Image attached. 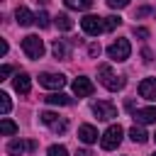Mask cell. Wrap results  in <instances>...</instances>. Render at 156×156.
<instances>
[{
	"label": "cell",
	"instance_id": "6da1fadb",
	"mask_svg": "<svg viewBox=\"0 0 156 156\" xmlns=\"http://www.w3.org/2000/svg\"><path fill=\"white\" fill-rule=\"evenodd\" d=\"M122 134H124V129H122L119 124H110V127L105 129V134L100 136V146H102L105 151L117 149V146H119V141H122Z\"/></svg>",
	"mask_w": 156,
	"mask_h": 156
},
{
	"label": "cell",
	"instance_id": "7a4b0ae2",
	"mask_svg": "<svg viewBox=\"0 0 156 156\" xmlns=\"http://www.w3.org/2000/svg\"><path fill=\"white\" fill-rule=\"evenodd\" d=\"M98 76H100V83L107 88V90H122L124 88V78H119V76H115L112 73V68L110 66H100L98 68Z\"/></svg>",
	"mask_w": 156,
	"mask_h": 156
},
{
	"label": "cell",
	"instance_id": "3957f363",
	"mask_svg": "<svg viewBox=\"0 0 156 156\" xmlns=\"http://www.w3.org/2000/svg\"><path fill=\"white\" fill-rule=\"evenodd\" d=\"M22 49H24V54H27L29 58H41V56H44V41H41L37 34H27V37L22 39Z\"/></svg>",
	"mask_w": 156,
	"mask_h": 156
},
{
	"label": "cell",
	"instance_id": "277c9868",
	"mask_svg": "<svg viewBox=\"0 0 156 156\" xmlns=\"http://www.w3.org/2000/svg\"><path fill=\"white\" fill-rule=\"evenodd\" d=\"M129 54H132V46H129L127 39H117V41H112V44L107 46V56H110L112 61H127Z\"/></svg>",
	"mask_w": 156,
	"mask_h": 156
},
{
	"label": "cell",
	"instance_id": "5b68a950",
	"mask_svg": "<svg viewBox=\"0 0 156 156\" xmlns=\"http://www.w3.org/2000/svg\"><path fill=\"white\" fill-rule=\"evenodd\" d=\"M80 27H83V32H85V34L98 37L100 32H105V17H98V15H85V17L80 20Z\"/></svg>",
	"mask_w": 156,
	"mask_h": 156
},
{
	"label": "cell",
	"instance_id": "8992f818",
	"mask_svg": "<svg viewBox=\"0 0 156 156\" xmlns=\"http://www.w3.org/2000/svg\"><path fill=\"white\" fill-rule=\"evenodd\" d=\"M93 112H95L98 119H115V117H117V107H115L110 100L95 102V105H93Z\"/></svg>",
	"mask_w": 156,
	"mask_h": 156
},
{
	"label": "cell",
	"instance_id": "52a82bcc",
	"mask_svg": "<svg viewBox=\"0 0 156 156\" xmlns=\"http://www.w3.org/2000/svg\"><path fill=\"white\" fill-rule=\"evenodd\" d=\"M39 85L51 88V90H61L66 85V76H61V73H41L39 76Z\"/></svg>",
	"mask_w": 156,
	"mask_h": 156
},
{
	"label": "cell",
	"instance_id": "ba28073f",
	"mask_svg": "<svg viewBox=\"0 0 156 156\" xmlns=\"http://www.w3.org/2000/svg\"><path fill=\"white\" fill-rule=\"evenodd\" d=\"M93 90H95V85L90 83V78H76L73 80V93L78 95V98H88V95H93Z\"/></svg>",
	"mask_w": 156,
	"mask_h": 156
},
{
	"label": "cell",
	"instance_id": "9c48e42d",
	"mask_svg": "<svg viewBox=\"0 0 156 156\" xmlns=\"http://www.w3.org/2000/svg\"><path fill=\"white\" fill-rule=\"evenodd\" d=\"M37 149V141H22V139H12L10 144H7V151L12 154V156H20L22 151H34Z\"/></svg>",
	"mask_w": 156,
	"mask_h": 156
},
{
	"label": "cell",
	"instance_id": "30bf717a",
	"mask_svg": "<svg viewBox=\"0 0 156 156\" xmlns=\"http://www.w3.org/2000/svg\"><path fill=\"white\" fill-rule=\"evenodd\" d=\"M139 95L144 100H156V78H144L139 83Z\"/></svg>",
	"mask_w": 156,
	"mask_h": 156
},
{
	"label": "cell",
	"instance_id": "8fae6325",
	"mask_svg": "<svg viewBox=\"0 0 156 156\" xmlns=\"http://www.w3.org/2000/svg\"><path fill=\"white\" fill-rule=\"evenodd\" d=\"M78 139H80L83 144H95V141H98V129H95L93 124H80V127H78Z\"/></svg>",
	"mask_w": 156,
	"mask_h": 156
},
{
	"label": "cell",
	"instance_id": "7c38bea8",
	"mask_svg": "<svg viewBox=\"0 0 156 156\" xmlns=\"http://www.w3.org/2000/svg\"><path fill=\"white\" fill-rule=\"evenodd\" d=\"M134 119L139 124H154L156 122V107H141V110H136Z\"/></svg>",
	"mask_w": 156,
	"mask_h": 156
},
{
	"label": "cell",
	"instance_id": "4fadbf2b",
	"mask_svg": "<svg viewBox=\"0 0 156 156\" xmlns=\"http://www.w3.org/2000/svg\"><path fill=\"white\" fill-rule=\"evenodd\" d=\"M15 17H17V24L20 27H29L32 22H37V15H32L27 7H17L15 10Z\"/></svg>",
	"mask_w": 156,
	"mask_h": 156
},
{
	"label": "cell",
	"instance_id": "5bb4252c",
	"mask_svg": "<svg viewBox=\"0 0 156 156\" xmlns=\"http://www.w3.org/2000/svg\"><path fill=\"white\" fill-rule=\"evenodd\" d=\"M12 85H15V90H17L20 95H27V93H29V88H32V83H29V76H27V73H17V76H15V80H12Z\"/></svg>",
	"mask_w": 156,
	"mask_h": 156
},
{
	"label": "cell",
	"instance_id": "9a60e30c",
	"mask_svg": "<svg viewBox=\"0 0 156 156\" xmlns=\"http://www.w3.org/2000/svg\"><path fill=\"white\" fill-rule=\"evenodd\" d=\"M49 105H71L73 102V98H68V95H63V93H51V95H46L44 98Z\"/></svg>",
	"mask_w": 156,
	"mask_h": 156
},
{
	"label": "cell",
	"instance_id": "2e32d148",
	"mask_svg": "<svg viewBox=\"0 0 156 156\" xmlns=\"http://www.w3.org/2000/svg\"><path fill=\"white\" fill-rule=\"evenodd\" d=\"M54 24L58 27V29H63V32H68V29H73V20L66 15V12H61V15H56L54 17Z\"/></svg>",
	"mask_w": 156,
	"mask_h": 156
},
{
	"label": "cell",
	"instance_id": "e0dca14e",
	"mask_svg": "<svg viewBox=\"0 0 156 156\" xmlns=\"http://www.w3.org/2000/svg\"><path fill=\"white\" fill-rule=\"evenodd\" d=\"M0 132H2L5 136H12V134H17V132H20V127H17L12 119H7V117H5V119L0 122Z\"/></svg>",
	"mask_w": 156,
	"mask_h": 156
},
{
	"label": "cell",
	"instance_id": "ac0fdd59",
	"mask_svg": "<svg viewBox=\"0 0 156 156\" xmlns=\"http://www.w3.org/2000/svg\"><path fill=\"white\" fill-rule=\"evenodd\" d=\"M129 136H132V141H136V144H144V141L149 139V134L144 132V127H136V124L129 129Z\"/></svg>",
	"mask_w": 156,
	"mask_h": 156
},
{
	"label": "cell",
	"instance_id": "d6986e66",
	"mask_svg": "<svg viewBox=\"0 0 156 156\" xmlns=\"http://www.w3.org/2000/svg\"><path fill=\"white\" fill-rule=\"evenodd\" d=\"M63 2L71 10H90L93 7V0H63Z\"/></svg>",
	"mask_w": 156,
	"mask_h": 156
},
{
	"label": "cell",
	"instance_id": "ffe728a7",
	"mask_svg": "<svg viewBox=\"0 0 156 156\" xmlns=\"http://www.w3.org/2000/svg\"><path fill=\"white\" fill-rule=\"evenodd\" d=\"M51 51H54L56 58H66V56H68V49H66V44H63L61 39H56V41L51 44Z\"/></svg>",
	"mask_w": 156,
	"mask_h": 156
},
{
	"label": "cell",
	"instance_id": "44dd1931",
	"mask_svg": "<svg viewBox=\"0 0 156 156\" xmlns=\"http://www.w3.org/2000/svg\"><path fill=\"white\" fill-rule=\"evenodd\" d=\"M119 24H122V17H117V15H110V17H105V29H107V32L117 29Z\"/></svg>",
	"mask_w": 156,
	"mask_h": 156
},
{
	"label": "cell",
	"instance_id": "7402d4cb",
	"mask_svg": "<svg viewBox=\"0 0 156 156\" xmlns=\"http://www.w3.org/2000/svg\"><path fill=\"white\" fill-rule=\"evenodd\" d=\"M10 107H12L10 95H7V93H0V112H2V115H7V112H10Z\"/></svg>",
	"mask_w": 156,
	"mask_h": 156
},
{
	"label": "cell",
	"instance_id": "603a6c76",
	"mask_svg": "<svg viewBox=\"0 0 156 156\" xmlns=\"http://www.w3.org/2000/svg\"><path fill=\"white\" fill-rule=\"evenodd\" d=\"M39 119H41L44 124H51V127H54V124L58 122V115H56V112H41V115H39Z\"/></svg>",
	"mask_w": 156,
	"mask_h": 156
},
{
	"label": "cell",
	"instance_id": "cb8c5ba5",
	"mask_svg": "<svg viewBox=\"0 0 156 156\" xmlns=\"http://www.w3.org/2000/svg\"><path fill=\"white\" fill-rule=\"evenodd\" d=\"M46 156H68V151H66V146H61V144H54V146H49Z\"/></svg>",
	"mask_w": 156,
	"mask_h": 156
},
{
	"label": "cell",
	"instance_id": "d4e9b609",
	"mask_svg": "<svg viewBox=\"0 0 156 156\" xmlns=\"http://www.w3.org/2000/svg\"><path fill=\"white\" fill-rule=\"evenodd\" d=\"M37 24H39L41 29H46V27H49V15H46L44 10H41L39 15H37Z\"/></svg>",
	"mask_w": 156,
	"mask_h": 156
},
{
	"label": "cell",
	"instance_id": "484cf974",
	"mask_svg": "<svg viewBox=\"0 0 156 156\" xmlns=\"http://www.w3.org/2000/svg\"><path fill=\"white\" fill-rule=\"evenodd\" d=\"M107 5H110L112 10H122V7L129 5V0H107Z\"/></svg>",
	"mask_w": 156,
	"mask_h": 156
},
{
	"label": "cell",
	"instance_id": "4316f807",
	"mask_svg": "<svg viewBox=\"0 0 156 156\" xmlns=\"http://www.w3.org/2000/svg\"><path fill=\"white\" fill-rule=\"evenodd\" d=\"M51 129H54V132H66V129H68V122H66V119H58Z\"/></svg>",
	"mask_w": 156,
	"mask_h": 156
},
{
	"label": "cell",
	"instance_id": "83f0119b",
	"mask_svg": "<svg viewBox=\"0 0 156 156\" xmlns=\"http://www.w3.org/2000/svg\"><path fill=\"white\" fill-rule=\"evenodd\" d=\"M134 34H136L139 39H146V37H149V29H144V27H134Z\"/></svg>",
	"mask_w": 156,
	"mask_h": 156
},
{
	"label": "cell",
	"instance_id": "f1b7e54d",
	"mask_svg": "<svg viewBox=\"0 0 156 156\" xmlns=\"http://www.w3.org/2000/svg\"><path fill=\"white\" fill-rule=\"evenodd\" d=\"M88 54L90 56H100V44H90L88 46Z\"/></svg>",
	"mask_w": 156,
	"mask_h": 156
},
{
	"label": "cell",
	"instance_id": "f546056e",
	"mask_svg": "<svg viewBox=\"0 0 156 156\" xmlns=\"http://www.w3.org/2000/svg\"><path fill=\"white\" fill-rule=\"evenodd\" d=\"M10 71H12V68H10V66H7V63H5V66H2V68H0V80H5V78H7V76H10Z\"/></svg>",
	"mask_w": 156,
	"mask_h": 156
},
{
	"label": "cell",
	"instance_id": "4dcf8cb0",
	"mask_svg": "<svg viewBox=\"0 0 156 156\" xmlns=\"http://www.w3.org/2000/svg\"><path fill=\"white\" fill-rule=\"evenodd\" d=\"M154 10H149V7H141V10H136V17H141V15H151Z\"/></svg>",
	"mask_w": 156,
	"mask_h": 156
},
{
	"label": "cell",
	"instance_id": "1f68e13d",
	"mask_svg": "<svg viewBox=\"0 0 156 156\" xmlns=\"http://www.w3.org/2000/svg\"><path fill=\"white\" fill-rule=\"evenodd\" d=\"M0 54H2V56L7 54V41H0Z\"/></svg>",
	"mask_w": 156,
	"mask_h": 156
},
{
	"label": "cell",
	"instance_id": "d6a6232c",
	"mask_svg": "<svg viewBox=\"0 0 156 156\" xmlns=\"http://www.w3.org/2000/svg\"><path fill=\"white\" fill-rule=\"evenodd\" d=\"M141 56H144V61H151V51H149V49H144V51H141Z\"/></svg>",
	"mask_w": 156,
	"mask_h": 156
},
{
	"label": "cell",
	"instance_id": "836d02e7",
	"mask_svg": "<svg viewBox=\"0 0 156 156\" xmlns=\"http://www.w3.org/2000/svg\"><path fill=\"white\" fill-rule=\"evenodd\" d=\"M76 156H93V154H90L88 149H78V154H76Z\"/></svg>",
	"mask_w": 156,
	"mask_h": 156
},
{
	"label": "cell",
	"instance_id": "e575fe53",
	"mask_svg": "<svg viewBox=\"0 0 156 156\" xmlns=\"http://www.w3.org/2000/svg\"><path fill=\"white\" fill-rule=\"evenodd\" d=\"M154 139H156V132H154Z\"/></svg>",
	"mask_w": 156,
	"mask_h": 156
},
{
	"label": "cell",
	"instance_id": "d590c367",
	"mask_svg": "<svg viewBox=\"0 0 156 156\" xmlns=\"http://www.w3.org/2000/svg\"><path fill=\"white\" fill-rule=\"evenodd\" d=\"M154 156H156V151H154Z\"/></svg>",
	"mask_w": 156,
	"mask_h": 156
}]
</instances>
